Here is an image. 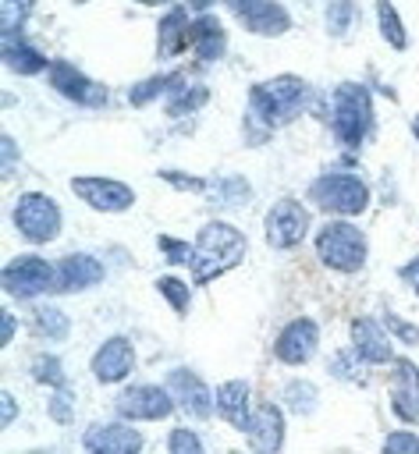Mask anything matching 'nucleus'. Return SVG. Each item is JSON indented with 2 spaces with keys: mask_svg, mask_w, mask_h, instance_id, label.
Wrapping results in <instances>:
<instances>
[{
  "mask_svg": "<svg viewBox=\"0 0 419 454\" xmlns=\"http://www.w3.org/2000/svg\"><path fill=\"white\" fill-rule=\"evenodd\" d=\"M14 415H18V404H14V394H0V429H7L11 422H14Z\"/></svg>",
  "mask_w": 419,
  "mask_h": 454,
  "instance_id": "37998d69",
  "label": "nucleus"
},
{
  "mask_svg": "<svg viewBox=\"0 0 419 454\" xmlns=\"http://www.w3.org/2000/svg\"><path fill=\"white\" fill-rule=\"evenodd\" d=\"M11 220L18 227L21 238H28L32 245H50L57 234H60V206L53 195L46 192H21L14 209H11Z\"/></svg>",
  "mask_w": 419,
  "mask_h": 454,
  "instance_id": "423d86ee",
  "label": "nucleus"
},
{
  "mask_svg": "<svg viewBox=\"0 0 419 454\" xmlns=\"http://www.w3.org/2000/svg\"><path fill=\"white\" fill-rule=\"evenodd\" d=\"M398 277H401V284H408V287L419 294V255H415V259H408V262L398 270Z\"/></svg>",
  "mask_w": 419,
  "mask_h": 454,
  "instance_id": "c03bdc74",
  "label": "nucleus"
},
{
  "mask_svg": "<svg viewBox=\"0 0 419 454\" xmlns=\"http://www.w3.org/2000/svg\"><path fill=\"white\" fill-rule=\"evenodd\" d=\"M206 192L213 202H245L249 199V184L241 177H213L206 184Z\"/></svg>",
  "mask_w": 419,
  "mask_h": 454,
  "instance_id": "473e14b6",
  "label": "nucleus"
},
{
  "mask_svg": "<svg viewBox=\"0 0 419 454\" xmlns=\"http://www.w3.org/2000/svg\"><path fill=\"white\" fill-rule=\"evenodd\" d=\"M245 433H249L252 450H263V454L281 450V443H284V415H281V408L273 401H259L252 408V419H249Z\"/></svg>",
  "mask_w": 419,
  "mask_h": 454,
  "instance_id": "6ab92c4d",
  "label": "nucleus"
},
{
  "mask_svg": "<svg viewBox=\"0 0 419 454\" xmlns=\"http://www.w3.org/2000/svg\"><path fill=\"white\" fill-rule=\"evenodd\" d=\"M174 397L167 387H156V383H135L128 390H121L117 397V415L121 419H131V422H160L174 411Z\"/></svg>",
  "mask_w": 419,
  "mask_h": 454,
  "instance_id": "1a4fd4ad",
  "label": "nucleus"
},
{
  "mask_svg": "<svg viewBox=\"0 0 419 454\" xmlns=\"http://www.w3.org/2000/svg\"><path fill=\"white\" fill-rule=\"evenodd\" d=\"M188 4H192L195 11H210V7H213V4H220V0H188Z\"/></svg>",
  "mask_w": 419,
  "mask_h": 454,
  "instance_id": "de8ad7c7",
  "label": "nucleus"
},
{
  "mask_svg": "<svg viewBox=\"0 0 419 454\" xmlns=\"http://www.w3.org/2000/svg\"><path fill=\"white\" fill-rule=\"evenodd\" d=\"M156 245H160V252H163L167 262H192L195 259V241H181V238L160 234Z\"/></svg>",
  "mask_w": 419,
  "mask_h": 454,
  "instance_id": "f704fd0d",
  "label": "nucleus"
},
{
  "mask_svg": "<svg viewBox=\"0 0 419 454\" xmlns=\"http://www.w3.org/2000/svg\"><path fill=\"white\" fill-rule=\"evenodd\" d=\"M383 454H419V436L408 429H398L383 436Z\"/></svg>",
  "mask_w": 419,
  "mask_h": 454,
  "instance_id": "e433bc0d",
  "label": "nucleus"
},
{
  "mask_svg": "<svg viewBox=\"0 0 419 454\" xmlns=\"http://www.w3.org/2000/svg\"><path fill=\"white\" fill-rule=\"evenodd\" d=\"M82 447L92 454H135L146 447V436L124 422H96L82 433Z\"/></svg>",
  "mask_w": 419,
  "mask_h": 454,
  "instance_id": "2eb2a0df",
  "label": "nucleus"
},
{
  "mask_svg": "<svg viewBox=\"0 0 419 454\" xmlns=\"http://www.w3.org/2000/svg\"><path fill=\"white\" fill-rule=\"evenodd\" d=\"M320 348V323L312 316H298L291 319L277 340H273V355L284 362V365H305Z\"/></svg>",
  "mask_w": 419,
  "mask_h": 454,
  "instance_id": "f8f14e48",
  "label": "nucleus"
},
{
  "mask_svg": "<svg viewBox=\"0 0 419 454\" xmlns=\"http://www.w3.org/2000/svg\"><path fill=\"white\" fill-rule=\"evenodd\" d=\"M156 177L160 181H167V184H174V188H185V192H206V184L210 181H202V177H192V174H181V170H156Z\"/></svg>",
  "mask_w": 419,
  "mask_h": 454,
  "instance_id": "4c0bfd02",
  "label": "nucleus"
},
{
  "mask_svg": "<svg viewBox=\"0 0 419 454\" xmlns=\"http://www.w3.org/2000/svg\"><path fill=\"white\" fill-rule=\"evenodd\" d=\"M330 376L355 380V372H352V355H348V351H341V355H334V358H330Z\"/></svg>",
  "mask_w": 419,
  "mask_h": 454,
  "instance_id": "79ce46f5",
  "label": "nucleus"
},
{
  "mask_svg": "<svg viewBox=\"0 0 419 454\" xmlns=\"http://www.w3.org/2000/svg\"><path fill=\"white\" fill-rule=\"evenodd\" d=\"M167 390H170L174 404H178L181 411H188L192 419H210V415L217 411V390H210V387H206L192 369H185V365H178V369L167 372Z\"/></svg>",
  "mask_w": 419,
  "mask_h": 454,
  "instance_id": "9b49d317",
  "label": "nucleus"
},
{
  "mask_svg": "<svg viewBox=\"0 0 419 454\" xmlns=\"http://www.w3.org/2000/svg\"><path fill=\"white\" fill-rule=\"evenodd\" d=\"M376 25H380V35L391 50H405L408 46V32H405V21L398 14V7L391 0H376Z\"/></svg>",
  "mask_w": 419,
  "mask_h": 454,
  "instance_id": "a878e982",
  "label": "nucleus"
},
{
  "mask_svg": "<svg viewBox=\"0 0 419 454\" xmlns=\"http://www.w3.org/2000/svg\"><path fill=\"white\" fill-rule=\"evenodd\" d=\"M249 32L256 35H284L291 28V14L277 4V0H252L249 7H241L234 14Z\"/></svg>",
  "mask_w": 419,
  "mask_h": 454,
  "instance_id": "412c9836",
  "label": "nucleus"
},
{
  "mask_svg": "<svg viewBox=\"0 0 419 454\" xmlns=\"http://www.w3.org/2000/svg\"><path fill=\"white\" fill-rule=\"evenodd\" d=\"M89 369H92L96 383H107V387H110V383H121V380H128V376H131V369H135V348H131V340H128L124 333L107 337V340L96 348V355H92Z\"/></svg>",
  "mask_w": 419,
  "mask_h": 454,
  "instance_id": "ddd939ff",
  "label": "nucleus"
},
{
  "mask_svg": "<svg viewBox=\"0 0 419 454\" xmlns=\"http://www.w3.org/2000/svg\"><path fill=\"white\" fill-rule=\"evenodd\" d=\"M391 408L401 422H419V365L412 358H394L391 362Z\"/></svg>",
  "mask_w": 419,
  "mask_h": 454,
  "instance_id": "f3484780",
  "label": "nucleus"
},
{
  "mask_svg": "<svg viewBox=\"0 0 419 454\" xmlns=\"http://www.w3.org/2000/svg\"><path fill=\"white\" fill-rule=\"evenodd\" d=\"M53 262H46L43 255H18L11 259L4 270H0V287L11 294V298H21V301H32L46 291H53Z\"/></svg>",
  "mask_w": 419,
  "mask_h": 454,
  "instance_id": "0eeeda50",
  "label": "nucleus"
},
{
  "mask_svg": "<svg viewBox=\"0 0 419 454\" xmlns=\"http://www.w3.org/2000/svg\"><path fill=\"white\" fill-rule=\"evenodd\" d=\"M217 415L234 426V429H249V419H252V390L245 380H227L217 387Z\"/></svg>",
  "mask_w": 419,
  "mask_h": 454,
  "instance_id": "aec40b11",
  "label": "nucleus"
},
{
  "mask_svg": "<svg viewBox=\"0 0 419 454\" xmlns=\"http://www.w3.org/2000/svg\"><path fill=\"white\" fill-rule=\"evenodd\" d=\"M316 259L334 273H359L369 259V241L362 227L337 216L316 231Z\"/></svg>",
  "mask_w": 419,
  "mask_h": 454,
  "instance_id": "7ed1b4c3",
  "label": "nucleus"
},
{
  "mask_svg": "<svg viewBox=\"0 0 419 454\" xmlns=\"http://www.w3.org/2000/svg\"><path fill=\"white\" fill-rule=\"evenodd\" d=\"M156 291L163 294V301L170 305V312L188 316V305H192V284H185V280L174 277V273H163V277H156Z\"/></svg>",
  "mask_w": 419,
  "mask_h": 454,
  "instance_id": "bb28decb",
  "label": "nucleus"
},
{
  "mask_svg": "<svg viewBox=\"0 0 419 454\" xmlns=\"http://www.w3.org/2000/svg\"><path fill=\"white\" fill-rule=\"evenodd\" d=\"M245 234L224 220H210L206 227H199L195 234V259L188 262L192 266V284H210L213 277L234 270L241 259H245Z\"/></svg>",
  "mask_w": 419,
  "mask_h": 454,
  "instance_id": "f03ea898",
  "label": "nucleus"
},
{
  "mask_svg": "<svg viewBox=\"0 0 419 454\" xmlns=\"http://www.w3.org/2000/svg\"><path fill=\"white\" fill-rule=\"evenodd\" d=\"M224 4H227V11H231V14H238V11H241V7H249L252 0H224Z\"/></svg>",
  "mask_w": 419,
  "mask_h": 454,
  "instance_id": "49530a36",
  "label": "nucleus"
},
{
  "mask_svg": "<svg viewBox=\"0 0 419 454\" xmlns=\"http://www.w3.org/2000/svg\"><path fill=\"white\" fill-rule=\"evenodd\" d=\"M0 57H4V64H7L14 74H39V71H50V60H46V57L39 53V46H32L21 32L4 35Z\"/></svg>",
  "mask_w": 419,
  "mask_h": 454,
  "instance_id": "4be33fe9",
  "label": "nucleus"
},
{
  "mask_svg": "<svg viewBox=\"0 0 419 454\" xmlns=\"http://www.w3.org/2000/svg\"><path fill=\"white\" fill-rule=\"evenodd\" d=\"M352 351L366 365H387V362H394V344H391L387 330L373 316L352 319Z\"/></svg>",
  "mask_w": 419,
  "mask_h": 454,
  "instance_id": "a211bd4d",
  "label": "nucleus"
},
{
  "mask_svg": "<svg viewBox=\"0 0 419 454\" xmlns=\"http://www.w3.org/2000/svg\"><path fill=\"white\" fill-rule=\"evenodd\" d=\"M32 380H36V383H46V387H64L60 358H57V355H36V362H32Z\"/></svg>",
  "mask_w": 419,
  "mask_h": 454,
  "instance_id": "72a5a7b5",
  "label": "nucleus"
},
{
  "mask_svg": "<svg viewBox=\"0 0 419 454\" xmlns=\"http://www.w3.org/2000/svg\"><path fill=\"white\" fill-rule=\"evenodd\" d=\"M167 450H170V454H202V440H199V433L178 426V429H170V436H167Z\"/></svg>",
  "mask_w": 419,
  "mask_h": 454,
  "instance_id": "c9c22d12",
  "label": "nucleus"
},
{
  "mask_svg": "<svg viewBox=\"0 0 419 454\" xmlns=\"http://www.w3.org/2000/svg\"><path fill=\"white\" fill-rule=\"evenodd\" d=\"M320 397V390L309 383V380H291V383H284V408H291L295 415H312L316 411V401Z\"/></svg>",
  "mask_w": 419,
  "mask_h": 454,
  "instance_id": "cd10ccee",
  "label": "nucleus"
},
{
  "mask_svg": "<svg viewBox=\"0 0 419 454\" xmlns=\"http://www.w3.org/2000/svg\"><path fill=\"white\" fill-rule=\"evenodd\" d=\"M75 4H85V0H75Z\"/></svg>",
  "mask_w": 419,
  "mask_h": 454,
  "instance_id": "3c124183",
  "label": "nucleus"
},
{
  "mask_svg": "<svg viewBox=\"0 0 419 454\" xmlns=\"http://www.w3.org/2000/svg\"><path fill=\"white\" fill-rule=\"evenodd\" d=\"M0 319H4V333H0V344H11V340H14V330H18V323H14V312H11V309H4V312H0Z\"/></svg>",
  "mask_w": 419,
  "mask_h": 454,
  "instance_id": "a18cd8bd",
  "label": "nucleus"
},
{
  "mask_svg": "<svg viewBox=\"0 0 419 454\" xmlns=\"http://www.w3.org/2000/svg\"><path fill=\"white\" fill-rule=\"evenodd\" d=\"M309 227H312V216H309V209H305L298 199H281V202H273L270 213H266V220H263L266 245L277 248V252L302 245L305 234H309Z\"/></svg>",
  "mask_w": 419,
  "mask_h": 454,
  "instance_id": "6e6552de",
  "label": "nucleus"
},
{
  "mask_svg": "<svg viewBox=\"0 0 419 454\" xmlns=\"http://www.w3.org/2000/svg\"><path fill=\"white\" fill-rule=\"evenodd\" d=\"M355 0H330L327 4V32L330 35H348V28L355 25Z\"/></svg>",
  "mask_w": 419,
  "mask_h": 454,
  "instance_id": "7c9ffc66",
  "label": "nucleus"
},
{
  "mask_svg": "<svg viewBox=\"0 0 419 454\" xmlns=\"http://www.w3.org/2000/svg\"><path fill=\"white\" fill-rule=\"evenodd\" d=\"M192 46H195V53L202 57V60H220L224 57V50H227V32H224V25H220V18H213V14H199L195 21H192Z\"/></svg>",
  "mask_w": 419,
  "mask_h": 454,
  "instance_id": "b1692460",
  "label": "nucleus"
},
{
  "mask_svg": "<svg viewBox=\"0 0 419 454\" xmlns=\"http://www.w3.org/2000/svg\"><path fill=\"white\" fill-rule=\"evenodd\" d=\"M36 333L46 337V340H64V337L71 333V323H67V316H64L60 309L39 305V309H36Z\"/></svg>",
  "mask_w": 419,
  "mask_h": 454,
  "instance_id": "c85d7f7f",
  "label": "nucleus"
},
{
  "mask_svg": "<svg viewBox=\"0 0 419 454\" xmlns=\"http://www.w3.org/2000/svg\"><path fill=\"white\" fill-rule=\"evenodd\" d=\"M334 135L344 149H359L373 128V92L359 82H341L330 99Z\"/></svg>",
  "mask_w": 419,
  "mask_h": 454,
  "instance_id": "20e7f679",
  "label": "nucleus"
},
{
  "mask_svg": "<svg viewBox=\"0 0 419 454\" xmlns=\"http://www.w3.org/2000/svg\"><path fill=\"white\" fill-rule=\"evenodd\" d=\"M50 415L64 426V422H71V394L64 390V387H53V397H50Z\"/></svg>",
  "mask_w": 419,
  "mask_h": 454,
  "instance_id": "ea45409f",
  "label": "nucleus"
},
{
  "mask_svg": "<svg viewBox=\"0 0 419 454\" xmlns=\"http://www.w3.org/2000/svg\"><path fill=\"white\" fill-rule=\"evenodd\" d=\"M188 32H192V21H188L185 7L170 4V11L156 25V57H178L185 50V43H192Z\"/></svg>",
  "mask_w": 419,
  "mask_h": 454,
  "instance_id": "5701e85b",
  "label": "nucleus"
},
{
  "mask_svg": "<svg viewBox=\"0 0 419 454\" xmlns=\"http://www.w3.org/2000/svg\"><path fill=\"white\" fill-rule=\"evenodd\" d=\"M309 199L316 209L334 213V216H359L369 209V184L348 170H330L320 174L309 184Z\"/></svg>",
  "mask_w": 419,
  "mask_h": 454,
  "instance_id": "39448f33",
  "label": "nucleus"
},
{
  "mask_svg": "<svg viewBox=\"0 0 419 454\" xmlns=\"http://www.w3.org/2000/svg\"><path fill=\"white\" fill-rule=\"evenodd\" d=\"M50 85L53 92L67 96L71 103H82V106H107V89L92 78H85L75 64L67 60H50Z\"/></svg>",
  "mask_w": 419,
  "mask_h": 454,
  "instance_id": "4468645a",
  "label": "nucleus"
},
{
  "mask_svg": "<svg viewBox=\"0 0 419 454\" xmlns=\"http://www.w3.org/2000/svg\"><path fill=\"white\" fill-rule=\"evenodd\" d=\"M312 99V89L298 74H277L270 82H259L249 89V114H245V138L249 145H259L270 138V131L295 114H302Z\"/></svg>",
  "mask_w": 419,
  "mask_h": 454,
  "instance_id": "f257e3e1",
  "label": "nucleus"
},
{
  "mask_svg": "<svg viewBox=\"0 0 419 454\" xmlns=\"http://www.w3.org/2000/svg\"><path fill=\"white\" fill-rule=\"evenodd\" d=\"M412 135H415V142H419V117L412 121Z\"/></svg>",
  "mask_w": 419,
  "mask_h": 454,
  "instance_id": "8fccbe9b",
  "label": "nucleus"
},
{
  "mask_svg": "<svg viewBox=\"0 0 419 454\" xmlns=\"http://www.w3.org/2000/svg\"><path fill=\"white\" fill-rule=\"evenodd\" d=\"M206 99H210V89H206V85H188V89H181V92H174V96H170L167 114H170V117L195 114V110H199Z\"/></svg>",
  "mask_w": 419,
  "mask_h": 454,
  "instance_id": "c756f323",
  "label": "nucleus"
},
{
  "mask_svg": "<svg viewBox=\"0 0 419 454\" xmlns=\"http://www.w3.org/2000/svg\"><path fill=\"white\" fill-rule=\"evenodd\" d=\"M71 192H75L85 206H92V209H99V213H124V209L135 206L131 184L114 181V177H96V174H89V177H71Z\"/></svg>",
  "mask_w": 419,
  "mask_h": 454,
  "instance_id": "9d476101",
  "label": "nucleus"
},
{
  "mask_svg": "<svg viewBox=\"0 0 419 454\" xmlns=\"http://www.w3.org/2000/svg\"><path fill=\"white\" fill-rule=\"evenodd\" d=\"M36 0H0V32L11 35V32H21V25L28 21Z\"/></svg>",
  "mask_w": 419,
  "mask_h": 454,
  "instance_id": "2f4dec72",
  "label": "nucleus"
},
{
  "mask_svg": "<svg viewBox=\"0 0 419 454\" xmlns=\"http://www.w3.org/2000/svg\"><path fill=\"white\" fill-rule=\"evenodd\" d=\"M135 4H146V7H167L170 0H135Z\"/></svg>",
  "mask_w": 419,
  "mask_h": 454,
  "instance_id": "09e8293b",
  "label": "nucleus"
},
{
  "mask_svg": "<svg viewBox=\"0 0 419 454\" xmlns=\"http://www.w3.org/2000/svg\"><path fill=\"white\" fill-rule=\"evenodd\" d=\"M0 149H4V167H0V170L11 177V174H14V160H18V145H14L11 135H4V138H0Z\"/></svg>",
  "mask_w": 419,
  "mask_h": 454,
  "instance_id": "a19ab883",
  "label": "nucleus"
},
{
  "mask_svg": "<svg viewBox=\"0 0 419 454\" xmlns=\"http://www.w3.org/2000/svg\"><path fill=\"white\" fill-rule=\"evenodd\" d=\"M181 82H185V78H181L178 71H174V74H153V78H142V82L131 85L128 103H131V106H146V103H153L156 96H174V92L185 89Z\"/></svg>",
  "mask_w": 419,
  "mask_h": 454,
  "instance_id": "393cba45",
  "label": "nucleus"
},
{
  "mask_svg": "<svg viewBox=\"0 0 419 454\" xmlns=\"http://www.w3.org/2000/svg\"><path fill=\"white\" fill-rule=\"evenodd\" d=\"M383 323H387V330L394 333V337H401L405 344H419V326H412L408 319H401L398 312H387L383 316Z\"/></svg>",
  "mask_w": 419,
  "mask_h": 454,
  "instance_id": "58836bf2",
  "label": "nucleus"
},
{
  "mask_svg": "<svg viewBox=\"0 0 419 454\" xmlns=\"http://www.w3.org/2000/svg\"><path fill=\"white\" fill-rule=\"evenodd\" d=\"M53 291L57 294H78L85 287H96L103 280V262L85 252H71L53 266Z\"/></svg>",
  "mask_w": 419,
  "mask_h": 454,
  "instance_id": "dca6fc26",
  "label": "nucleus"
}]
</instances>
